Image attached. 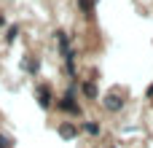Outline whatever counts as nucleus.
I'll return each mask as SVG.
<instances>
[{"label": "nucleus", "instance_id": "9b49d317", "mask_svg": "<svg viewBox=\"0 0 153 148\" xmlns=\"http://www.w3.org/2000/svg\"><path fill=\"white\" fill-rule=\"evenodd\" d=\"M148 97H153V84H151V86H148Z\"/></svg>", "mask_w": 153, "mask_h": 148}, {"label": "nucleus", "instance_id": "423d86ee", "mask_svg": "<svg viewBox=\"0 0 153 148\" xmlns=\"http://www.w3.org/2000/svg\"><path fill=\"white\" fill-rule=\"evenodd\" d=\"M78 132H83V135H91V138H97V135H100V124H97V121H83V124L78 127Z\"/></svg>", "mask_w": 153, "mask_h": 148}, {"label": "nucleus", "instance_id": "20e7f679", "mask_svg": "<svg viewBox=\"0 0 153 148\" xmlns=\"http://www.w3.org/2000/svg\"><path fill=\"white\" fill-rule=\"evenodd\" d=\"M56 132H59V138H65V140L78 138V127H75V124H70V121H67V124H59V129H56Z\"/></svg>", "mask_w": 153, "mask_h": 148}, {"label": "nucleus", "instance_id": "9d476101", "mask_svg": "<svg viewBox=\"0 0 153 148\" xmlns=\"http://www.w3.org/2000/svg\"><path fill=\"white\" fill-rule=\"evenodd\" d=\"M0 27H5V16L3 13H0Z\"/></svg>", "mask_w": 153, "mask_h": 148}, {"label": "nucleus", "instance_id": "f257e3e1", "mask_svg": "<svg viewBox=\"0 0 153 148\" xmlns=\"http://www.w3.org/2000/svg\"><path fill=\"white\" fill-rule=\"evenodd\" d=\"M56 108H59L62 113H67V116H81V105L75 102L73 92H65V94L56 100Z\"/></svg>", "mask_w": 153, "mask_h": 148}, {"label": "nucleus", "instance_id": "39448f33", "mask_svg": "<svg viewBox=\"0 0 153 148\" xmlns=\"http://www.w3.org/2000/svg\"><path fill=\"white\" fill-rule=\"evenodd\" d=\"M81 92H83V97H89V100H97V97H100V89H97L94 81H83V84H81Z\"/></svg>", "mask_w": 153, "mask_h": 148}, {"label": "nucleus", "instance_id": "7ed1b4c3", "mask_svg": "<svg viewBox=\"0 0 153 148\" xmlns=\"http://www.w3.org/2000/svg\"><path fill=\"white\" fill-rule=\"evenodd\" d=\"M38 105H40L43 111H48V108L54 105V94H51L48 86H38Z\"/></svg>", "mask_w": 153, "mask_h": 148}, {"label": "nucleus", "instance_id": "1a4fd4ad", "mask_svg": "<svg viewBox=\"0 0 153 148\" xmlns=\"http://www.w3.org/2000/svg\"><path fill=\"white\" fill-rule=\"evenodd\" d=\"M91 3H97V0H81V11H86V13H89V8H91Z\"/></svg>", "mask_w": 153, "mask_h": 148}, {"label": "nucleus", "instance_id": "f8f14e48", "mask_svg": "<svg viewBox=\"0 0 153 148\" xmlns=\"http://www.w3.org/2000/svg\"><path fill=\"white\" fill-rule=\"evenodd\" d=\"M110 148H118V146H110Z\"/></svg>", "mask_w": 153, "mask_h": 148}, {"label": "nucleus", "instance_id": "0eeeda50", "mask_svg": "<svg viewBox=\"0 0 153 148\" xmlns=\"http://www.w3.org/2000/svg\"><path fill=\"white\" fill-rule=\"evenodd\" d=\"M22 67H24L30 75H35V73H38V59H24V62H22Z\"/></svg>", "mask_w": 153, "mask_h": 148}, {"label": "nucleus", "instance_id": "6e6552de", "mask_svg": "<svg viewBox=\"0 0 153 148\" xmlns=\"http://www.w3.org/2000/svg\"><path fill=\"white\" fill-rule=\"evenodd\" d=\"M16 35H19V27H11V30H8V35H5V40H8V43H13V40H16Z\"/></svg>", "mask_w": 153, "mask_h": 148}, {"label": "nucleus", "instance_id": "f03ea898", "mask_svg": "<svg viewBox=\"0 0 153 148\" xmlns=\"http://www.w3.org/2000/svg\"><path fill=\"white\" fill-rule=\"evenodd\" d=\"M102 105H105V111H110V113H118V111H124L126 100H124L121 94H105V97H102Z\"/></svg>", "mask_w": 153, "mask_h": 148}]
</instances>
